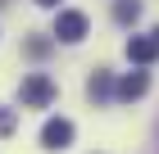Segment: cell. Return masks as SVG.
Masks as SVG:
<instances>
[{
	"label": "cell",
	"mask_w": 159,
	"mask_h": 154,
	"mask_svg": "<svg viewBox=\"0 0 159 154\" xmlns=\"http://www.w3.org/2000/svg\"><path fill=\"white\" fill-rule=\"evenodd\" d=\"M46 50H50V41H27V55H37V59L46 55Z\"/></svg>",
	"instance_id": "cell-9"
},
{
	"label": "cell",
	"mask_w": 159,
	"mask_h": 154,
	"mask_svg": "<svg viewBox=\"0 0 159 154\" xmlns=\"http://www.w3.org/2000/svg\"><path fill=\"white\" fill-rule=\"evenodd\" d=\"M114 18H118V23H136V18H141V5H136V0H118V5H114Z\"/></svg>",
	"instance_id": "cell-7"
},
{
	"label": "cell",
	"mask_w": 159,
	"mask_h": 154,
	"mask_svg": "<svg viewBox=\"0 0 159 154\" xmlns=\"http://www.w3.org/2000/svg\"><path fill=\"white\" fill-rule=\"evenodd\" d=\"M146 86H150L146 73H127V77L118 82V95H123V100H136V95H146Z\"/></svg>",
	"instance_id": "cell-5"
},
{
	"label": "cell",
	"mask_w": 159,
	"mask_h": 154,
	"mask_svg": "<svg viewBox=\"0 0 159 154\" xmlns=\"http://www.w3.org/2000/svg\"><path fill=\"white\" fill-rule=\"evenodd\" d=\"M14 127H18V113H14V109H5V104H0V136H9Z\"/></svg>",
	"instance_id": "cell-8"
},
{
	"label": "cell",
	"mask_w": 159,
	"mask_h": 154,
	"mask_svg": "<svg viewBox=\"0 0 159 154\" xmlns=\"http://www.w3.org/2000/svg\"><path fill=\"white\" fill-rule=\"evenodd\" d=\"M68 141H73V122L68 118H50L46 127H41V145H46V150H64Z\"/></svg>",
	"instance_id": "cell-4"
},
{
	"label": "cell",
	"mask_w": 159,
	"mask_h": 154,
	"mask_svg": "<svg viewBox=\"0 0 159 154\" xmlns=\"http://www.w3.org/2000/svg\"><path fill=\"white\" fill-rule=\"evenodd\" d=\"M37 5H46V9H55V5H59V0H37Z\"/></svg>",
	"instance_id": "cell-10"
},
{
	"label": "cell",
	"mask_w": 159,
	"mask_h": 154,
	"mask_svg": "<svg viewBox=\"0 0 159 154\" xmlns=\"http://www.w3.org/2000/svg\"><path fill=\"white\" fill-rule=\"evenodd\" d=\"M114 91V82H109V73H96V77H91V82H86V95H91V100H105V95Z\"/></svg>",
	"instance_id": "cell-6"
},
{
	"label": "cell",
	"mask_w": 159,
	"mask_h": 154,
	"mask_svg": "<svg viewBox=\"0 0 159 154\" xmlns=\"http://www.w3.org/2000/svg\"><path fill=\"white\" fill-rule=\"evenodd\" d=\"M127 59L132 64H155L159 59V27L150 36H132V41H127Z\"/></svg>",
	"instance_id": "cell-3"
},
{
	"label": "cell",
	"mask_w": 159,
	"mask_h": 154,
	"mask_svg": "<svg viewBox=\"0 0 159 154\" xmlns=\"http://www.w3.org/2000/svg\"><path fill=\"white\" fill-rule=\"evenodd\" d=\"M55 100V82H50L46 73H27L23 77V104L27 109H46Z\"/></svg>",
	"instance_id": "cell-1"
},
{
	"label": "cell",
	"mask_w": 159,
	"mask_h": 154,
	"mask_svg": "<svg viewBox=\"0 0 159 154\" xmlns=\"http://www.w3.org/2000/svg\"><path fill=\"white\" fill-rule=\"evenodd\" d=\"M55 36H59V41H82V36H86V14L59 9V18H55Z\"/></svg>",
	"instance_id": "cell-2"
}]
</instances>
